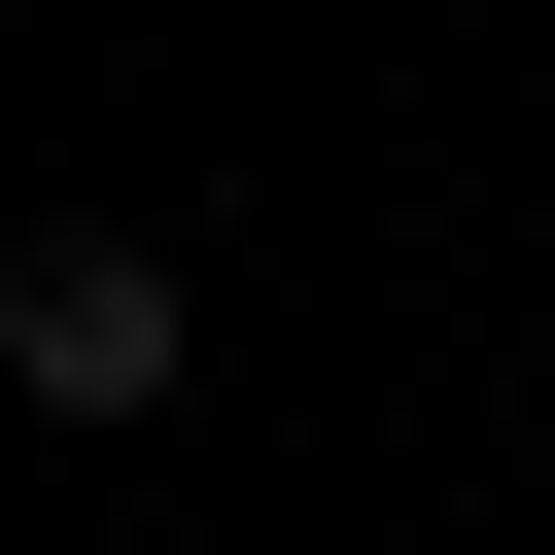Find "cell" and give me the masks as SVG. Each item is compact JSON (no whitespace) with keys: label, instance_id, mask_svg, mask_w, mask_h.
<instances>
[{"label":"cell","instance_id":"cell-1","mask_svg":"<svg viewBox=\"0 0 555 555\" xmlns=\"http://www.w3.org/2000/svg\"><path fill=\"white\" fill-rule=\"evenodd\" d=\"M173 347H208V278H173L139 208H35V243H0V382H35V416H173Z\"/></svg>","mask_w":555,"mask_h":555}]
</instances>
